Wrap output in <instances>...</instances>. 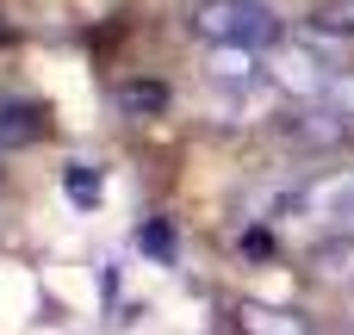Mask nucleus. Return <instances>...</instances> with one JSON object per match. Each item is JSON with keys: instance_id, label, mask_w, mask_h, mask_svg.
<instances>
[{"instance_id": "4", "label": "nucleus", "mask_w": 354, "mask_h": 335, "mask_svg": "<svg viewBox=\"0 0 354 335\" xmlns=\"http://www.w3.org/2000/svg\"><path fill=\"white\" fill-rule=\"evenodd\" d=\"M212 81H224V87H261V81H268V68H261V50H218V62H212Z\"/></svg>"}, {"instance_id": "8", "label": "nucleus", "mask_w": 354, "mask_h": 335, "mask_svg": "<svg viewBox=\"0 0 354 335\" xmlns=\"http://www.w3.org/2000/svg\"><path fill=\"white\" fill-rule=\"evenodd\" d=\"M68 193H75V199H81V205H87V199H100V180H87V174H81V168H75V174H68Z\"/></svg>"}, {"instance_id": "6", "label": "nucleus", "mask_w": 354, "mask_h": 335, "mask_svg": "<svg viewBox=\"0 0 354 335\" xmlns=\"http://www.w3.org/2000/svg\"><path fill=\"white\" fill-rule=\"evenodd\" d=\"M317 267H324L330 280H336V274H354V249H336V242H330V249L317 255Z\"/></svg>"}, {"instance_id": "3", "label": "nucleus", "mask_w": 354, "mask_h": 335, "mask_svg": "<svg viewBox=\"0 0 354 335\" xmlns=\"http://www.w3.org/2000/svg\"><path fill=\"white\" fill-rule=\"evenodd\" d=\"M236 329L243 335H311V323L299 311H268V305H243L236 311Z\"/></svg>"}, {"instance_id": "5", "label": "nucleus", "mask_w": 354, "mask_h": 335, "mask_svg": "<svg viewBox=\"0 0 354 335\" xmlns=\"http://www.w3.org/2000/svg\"><path fill=\"white\" fill-rule=\"evenodd\" d=\"M311 31L330 37V44H354V0H330V6L311 19Z\"/></svg>"}, {"instance_id": "1", "label": "nucleus", "mask_w": 354, "mask_h": 335, "mask_svg": "<svg viewBox=\"0 0 354 335\" xmlns=\"http://www.w3.org/2000/svg\"><path fill=\"white\" fill-rule=\"evenodd\" d=\"M187 25L212 50H268L280 37V19L268 0H193Z\"/></svg>"}, {"instance_id": "7", "label": "nucleus", "mask_w": 354, "mask_h": 335, "mask_svg": "<svg viewBox=\"0 0 354 335\" xmlns=\"http://www.w3.org/2000/svg\"><path fill=\"white\" fill-rule=\"evenodd\" d=\"M118 99H124L131 112H137V106H162V87H124Z\"/></svg>"}, {"instance_id": "2", "label": "nucleus", "mask_w": 354, "mask_h": 335, "mask_svg": "<svg viewBox=\"0 0 354 335\" xmlns=\"http://www.w3.org/2000/svg\"><path fill=\"white\" fill-rule=\"evenodd\" d=\"M292 211H299L305 224L330 230V236L354 230V168H324V174H311V180L292 193Z\"/></svg>"}]
</instances>
